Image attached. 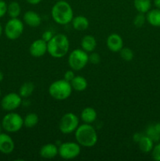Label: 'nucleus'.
Segmentation results:
<instances>
[{
    "mask_svg": "<svg viewBox=\"0 0 160 161\" xmlns=\"http://www.w3.org/2000/svg\"><path fill=\"white\" fill-rule=\"evenodd\" d=\"M30 54L34 58H41L47 53V42L42 39L33 41L29 47Z\"/></svg>",
    "mask_w": 160,
    "mask_h": 161,
    "instance_id": "obj_11",
    "label": "nucleus"
},
{
    "mask_svg": "<svg viewBox=\"0 0 160 161\" xmlns=\"http://www.w3.org/2000/svg\"><path fill=\"white\" fill-rule=\"evenodd\" d=\"M2 34H3V26H2L1 23H0V37H1Z\"/></svg>",
    "mask_w": 160,
    "mask_h": 161,
    "instance_id": "obj_39",
    "label": "nucleus"
},
{
    "mask_svg": "<svg viewBox=\"0 0 160 161\" xmlns=\"http://www.w3.org/2000/svg\"><path fill=\"white\" fill-rule=\"evenodd\" d=\"M81 119L85 124H93L97 118V111L92 107H86L81 112Z\"/></svg>",
    "mask_w": 160,
    "mask_h": 161,
    "instance_id": "obj_17",
    "label": "nucleus"
},
{
    "mask_svg": "<svg viewBox=\"0 0 160 161\" xmlns=\"http://www.w3.org/2000/svg\"><path fill=\"white\" fill-rule=\"evenodd\" d=\"M70 83L72 85V90L77 92L84 91L88 86L87 80L82 75H75L73 80L70 82Z\"/></svg>",
    "mask_w": 160,
    "mask_h": 161,
    "instance_id": "obj_19",
    "label": "nucleus"
},
{
    "mask_svg": "<svg viewBox=\"0 0 160 161\" xmlns=\"http://www.w3.org/2000/svg\"><path fill=\"white\" fill-rule=\"evenodd\" d=\"M154 4H155V7L160 9V0H154Z\"/></svg>",
    "mask_w": 160,
    "mask_h": 161,
    "instance_id": "obj_37",
    "label": "nucleus"
},
{
    "mask_svg": "<svg viewBox=\"0 0 160 161\" xmlns=\"http://www.w3.org/2000/svg\"><path fill=\"white\" fill-rule=\"evenodd\" d=\"M34 90V83H31V82H26L20 86V90H19V94L21 96L22 98H27L33 94Z\"/></svg>",
    "mask_w": 160,
    "mask_h": 161,
    "instance_id": "obj_23",
    "label": "nucleus"
},
{
    "mask_svg": "<svg viewBox=\"0 0 160 161\" xmlns=\"http://www.w3.org/2000/svg\"><path fill=\"white\" fill-rule=\"evenodd\" d=\"M152 158L156 161H160V143L154 146L152 150Z\"/></svg>",
    "mask_w": 160,
    "mask_h": 161,
    "instance_id": "obj_29",
    "label": "nucleus"
},
{
    "mask_svg": "<svg viewBox=\"0 0 160 161\" xmlns=\"http://www.w3.org/2000/svg\"><path fill=\"white\" fill-rule=\"evenodd\" d=\"M142 136H143L142 134L135 133L134 135H133V141H134V142L138 143V142L141 140V138H142Z\"/></svg>",
    "mask_w": 160,
    "mask_h": 161,
    "instance_id": "obj_34",
    "label": "nucleus"
},
{
    "mask_svg": "<svg viewBox=\"0 0 160 161\" xmlns=\"http://www.w3.org/2000/svg\"><path fill=\"white\" fill-rule=\"evenodd\" d=\"M7 14V4L3 0H0V18Z\"/></svg>",
    "mask_w": 160,
    "mask_h": 161,
    "instance_id": "obj_31",
    "label": "nucleus"
},
{
    "mask_svg": "<svg viewBox=\"0 0 160 161\" xmlns=\"http://www.w3.org/2000/svg\"><path fill=\"white\" fill-rule=\"evenodd\" d=\"M72 24L74 29L79 31H86L89 28V20L83 15H78L73 17L72 20Z\"/></svg>",
    "mask_w": 160,
    "mask_h": 161,
    "instance_id": "obj_18",
    "label": "nucleus"
},
{
    "mask_svg": "<svg viewBox=\"0 0 160 161\" xmlns=\"http://www.w3.org/2000/svg\"><path fill=\"white\" fill-rule=\"evenodd\" d=\"M68 64L71 69L80 71L89 63V55L83 49H75L68 55Z\"/></svg>",
    "mask_w": 160,
    "mask_h": 161,
    "instance_id": "obj_6",
    "label": "nucleus"
},
{
    "mask_svg": "<svg viewBox=\"0 0 160 161\" xmlns=\"http://www.w3.org/2000/svg\"><path fill=\"white\" fill-rule=\"evenodd\" d=\"M3 130V125H2V123H0V133H2V130Z\"/></svg>",
    "mask_w": 160,
    "mask_h": 161,
    "instance_id": "obj_40",
    "label": "nucleus"
},
{
    "mask_svg": "<svg viewBox=\"0 0 160 161\" xmlns=\"http://www.w3.org/2000/svg\"><path fill=\"white\" fill-rule=\"evenodd\" d=\"M75 76V71L71 69V70L66 71L64 75V80H65L66 81L71 82L74 79V77Z\"/></svg>",
    "mask_w": 160,
    "mask_h": 161,
    "instance_id": "obj_32",
    "label": "nucleus"
},
{
    "mask_svg": "<svg viewBox=\"0 0 160 161\" xmlns=\"http://www.w3.org/2000/svg\"><path fill=\"white\" fill-rule=\"evenodd\" d=\"M53 36H54V35L53 34V32H52L51 31H45L42 33V38H41V39H42L44 41L48 42L53 37Z\"/></svg>",
    "mask_w": 160,
    "mask_h": 161,
    "instance_id": "obj_33",
    "label": "nucleus"
},
{
    "mask_svg": "<svg viewBox=\"0 0 160 161\" xmlns=\"http://www.w3.org/2000/svg\"><path fill=\"white\" fill-rule=\"evenodd\" d=\"M24 28V23L18 17L10 18L6 24L4 32L8 39L10 40H15L22 36Z\"/></svg>",
    "mask_w": 160,
    "mask_h": 161,
    "instance_id": "obj_8",
    "label": "nucleus"
},
{
    "mask_svg": "<svg viewBox=\"0 0 160 161\" xmlns=\"http://www.w3.org/2000/svg\"><path fill=\"white\" fill-rule=\"evenodd\" d=\"M81 146L78 142H67L58 147V155L64 160H73L80 155Z\"/></svg>",
    "mask_w": 160,
    "mask_h": 161,
    "instance_id": "obj_9",
    "label": "nucleus"
},
{
    "mask_svg": "<svg viewBox=\"0 0 160 161\" xmlns=\"http://www.w3.org/2000/svg\"><path fill=\"white\" fill-rule=\"evenodd\" d=\"M25 1L31 5H38L42 2V0H25Z\"/></svg>",
    "mask_w": 160,
    "mask_h": 161,
    "instance_id": "obj_35",
    "label": "nucleus"
},
{
    "mask_svg": "<svg viewBox=\"0 0 160 161\" xmlns=\"http://www.w3.org/2000/svg\"><path fill=\"white\" fill-rule=\"evenodd\" d=\"M146 135L148 136L149 138H152L153 140V142H159L160 141V134L155 130V127H154V124H151L148 127H147V130H146Z\"/></svg>",
    "mask_w": 160,
    "mask_h": 161,
    "instance_id": "obj_26",
    "label": "nucleus"
},
{
    "mask_svg": "<svg viewBox=\"0 0 160 161\" xmlns=\"http://www.w3.org/2000/svg\"><path fill=\"white\" fill-rule=\"evenodd\" d=\"M79 126V119L73 113H67L61 117L59 123L60 131L64 135H69L75 131Z\"/></svg>",
    "mask_w": 160,
    "mask_h": 161,
    "instance_id": "obj_7",
    "label": "nucleus"
},
{
    "mask_svg": "<svg viewBox=\"0 0 160 161\" xmlns=\"http://www.w3.org/2000/svg\"><path fill=\"white\" fill-rule=\"evenodd\" d=\"M70 82L65 80H58L53 82L49 86V94L56 101H64L68 98L72 93Z\"/></svg>",
    "mask_w": 160,
    "mask_h": 161,
    "instance_id": "obj_4",
    "label": "nucleus"
},
{
    "mask_svg": "<svg viewBox=\"0 0 160 161\" xmlns=\"http://www.w3.org/2000/svg\"><path fill=\"white\" fill-rule=\"evenodd\" d=\"M106 43L108 50L114 53H118L123 48V39L117 33H112L108 36Z\"/></svg>",
    "mask_w": 160,
    "mask_h": 161,
    "instance_id": "obj_13",
    "label": "nucleus"
},
{
    "mask_svg": "<svg viewBox=\"0 0 160 161\" xmlns=\"http://www.w3.org/2000/svg\"><path fill=\"white\" fill-rule=\"evenodd\" d=\"M3 79H4V75H3V73L2 71H0V83L3 81Z\"/></svg>",
    "mask_w": 160,
    "mask_h": 161,
    "instance_id": "obj_38",
    "label": "nucleus"
},
{
    "mask_svg": "<svg viewBox=\"0 0 160 161\" xmlns=\"http://www.w3.org/2000/svg\"><path fill=\"white\" fill-rule=\"evenodd\" d=\"M100 61V57L97 53L91 52L90 54L89 55V62L93 64H99Z\"/></svg>",
    "mask_w": 160,
    "mask_h": 161,
    "instance_id": "obj_30",
    "label": "nucleus"
},
{
    "mask_svg": "<svg viewBox=\"0 0 160 161\" xmlns=\"http://www.w3.org/2000/svg\"><path fill=\"white\" fill-rule=\"evenodd\" d=\"M154 127H155V130L160 134V123H157V124H154Z\"/></svg>",
    "mask_w": 160,
    "mask_h": 161,
    "instance_id": "obj_36",
    "label": "nucleus"
},
{
    "mask_svg": "<svg viewBox=\"0 0 160 161\" xmlns=\"http://www.w3.org/2000/svg\"><path fill=\"white\" fill-rule=\"evenodd\" d=\"M21 13V7L17 2H11L7 5V14L10 18H17Z\"/></svg>",
    "mask_w": 160,
    "mask_h": 161,
    "instance_id": "obj_24",
    "label": "nucleus"
},
{
    "mask_svg": "<svg viewBox=\"0 0 160 161\" xmlns=\"http://www.w3.org/2000/svg\"><path fill=\"white\" fill-rule=\"evenodd\" d=\"M39 155L44 159H53L58 155V147L53 143H48L41 147Z\"/></svg>",
    "mask_w": 160,
    "mask_h": 161,
    "instance_id": "obj_15",
    "label": "nucleus"
},
{
    "mask_svg": "<svg viewBox=\"0 0 160 161\" xmlns=\"http://www.w3.org/2000/svg\"><path fill=\"white\" fill-rule=\"evenodd\" d=\"M22 104V97L17 93H9L1 100V107L3 110L13 112L18 108Z\"/></svg>",
    "mask_w": 160,
    "mask_h": 161,
    "instance_id": "obj_10",
    "label": "nucleus"
},
{
    "mask_svg": "<svg viewBox=\"0 0 160 161\" xmlns=\"http://www.w3.org/2000/svg\"><path fill=\"white\" fill-rule=\"evenodd\" d=\"M24 22L28 26L31 28H37L42 23V18L38 13L32 10L26 11L24 14Z\"/></svg>",
    "mask_w": 160,
    "mask_h": 161,
    "instance_id": "obj_14",
    "label": "nucleus"
},
{
    "mask_svg": "<svg viewBox=\"0 0 160 161\" xmlns=\"http://www.w3.org/2000/svg\"><path fill=\"white\" fill-rule=\"evenodd\" d=\"M134 8L138 11V13L147 14L152 7V1L151 0H133Z\"/></svg>",
    "mask_w": 160,
    "mask_h": 161,
    "instance_id": "obj_22",
    "label": "nucleus"
},
{
    "mask_svg": "<svg viewBox=\"0 0 160 161\" xmlns=\"http://www.w3.org/2000/svg\"><path fill=\"white\" fill-rule=\"evenodd\" d=\"M1 94H2V91H1V88H0V96H1Z\"/></svg>",
    "mask_w": 160,
    "mask_h": 161,
    "instance_id": "obj_41",
    "label": "nucleus"
},
{
    "mask_svg": "<svg viewBox=\"0 0 160 161\" xmlns=\"http://www.w3.org/2000/svg\"><path fill=\"white\" fill-rule=\"evenodd\" d=\"M120 57L122 60L125 61H131L134 58V53L131 49L128 47H124L119 51Z\"/></svg>",
    "mask_w": 160,
    "mask_h": 161,
    "instance_id": "obj_27",
    "label": "nucleus"
},
{
    "mask_svg": "<svg viewBox=\"0 0 160 161\" xmlns=\"http://www.w3.org/2000/svg\"><path fill=\"white\" fill-rule=\"evenodd\" d=\"M81 47L86 53L93 52L97 47V40L91 35H86L82 39Z\"/></svg>",
    "mask_w": 160,
    "mask_h": 161,
    "instance_id": "obj_16",
    "label": "nucleus"
},
{
    "mask_svg": "<svg viewBox=\"0 0 160 161\" xmlns=\"http://www.w3.org/2000/svg\"><path fill=\"white\" fill-rule=\"evenodd\" d=\"M51 16L56 24L66 25L71 23L74 17L72 6L64 0H57L51 9Z\"/></svg>",
    "mask_w": 160,
    "mask_h": 161,
    "instance_id": "obj_1",
    "label": "nucleus"
},
{
    "mask_svg": "<svg viewBox=\"0 0 160 161\" xmlns=\"http://www.w3.org/2000/svg\"><path fill=\"white\" fill-rule=\"evenodd\" d=\"M138 146L141 152L147 153L149 152H152V149L154 147V142L152 138H149L147 135H143L142 138L138 142Z\"/></svg>",
    "mask_w": 160,
    "mask_h": 161,
    "instance_id": "obj_21",
    "label": "nucleus"
},
{
    "mask_svg": "<svg viewBox=\"0 0 160 161\" xmlns=\"http://www.w3.org/2000/svg\"><path fill=\"white\" fill-rule=\"evenodd\" d=\"M70 47L69 39L64 34H56L47 42V52L54 58H61L67 54Z\"/></svg>",
    "mask_w": 160,
    "mask_h": 161,
    "instance_id": "obj_2",
    "label": "nucleus"
},
{
    "mask_svg": "<svg viewBox=\"0 0 160 161\" xmlns=\"http://www.w3.org/2000/svg\"><path fill=\"white\" fill-rule=\"evenodd\" d=\"M3 130L8 133H16L21 130L24 126V119L20 114L9 112L2 119Z\"/></svg>",
    "mask_w": 160,
    "mask_h": 161,
    "instance_id": "obj_5",
    "label": "nucleus"
},
{
    "mask_svg": "<svg viewBox=\"0 0 160 161\" xmlns=\"http://www.w3.org/2000/svg\"><path fill=\"white\" fill-rule=\"evenodd\" d=\"M144 14H145L139 13L137 15L135 16L134 19H133V25L135 27L141 28L145 24V21H147V19H146V16Z\"/></svg>",
    "mask_w": 160,
    "mask_h": 161,
    "instance_id": "obj_28",
    "label": "nucleus"
},
{
    "mask_svg": "<svg viewBox=\"0 0 160 161\" xmlns=\"http://www.w3.org/2000/svg\"><path fill=\"white\" fill-rule=\"evenodd\" d=\"M147 21L154 27H160V9H150L146 15Z\"/></svg>",
    "mask_w": 160,
    "mask_h": 161,
    "instance_id": "obj_20",
    "label": "nucleus"
},
{
    "mask_svg": "<svg viewBox=\"0 0 160 161\" xmlns=\"http://www.w3.org/2000/svg\"><path fill=\"white\" fill-rule=\"evenodd\" d=\"M75 140L81 146L90 148L95 146L98 141V136L95 128L89 124H83L75 131Z\"/></svg>",
    "mask_w": 160,
    "mask_h": 161,
    "instance_id": "obj_3",
    "label": "nucleus"
},
{
    "mask_svg": "<svg viewBox=\"0 0 160 161\" xmlns=\"http://www.w3.org/2000/svg\"><path fill=\"white\" fill-rule=\"evenodd\" d=\"M15 144L13 138L8 134L0 133V153L3 154H10L13 152Z\"/></svg>",
    "mask_w": 160,
    "mask_h": 161,
    "instance_id": "obj_12",
    "label": "nucleus"
},
{
    "mask_svg": "<svg viewBox=\"0 0 160 161\" xmlns=\"http://www.w3.org/2000/svg\"><path fill=\"white\" fill-rule=\"evenodd\" d=\"M39 123V116L36 113H30L25 116L24 119V126L27 128H32Z\"/></svg>",
    "mask_w": 160,
    "mask_h": 161,
    "instance_id": "obj_25",
    "label": "nucleus"
}]
</instances>
